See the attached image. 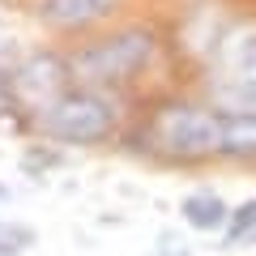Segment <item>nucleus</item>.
<instances>
[{"instance_id": "6", "label": "nucleus", "mask_w": 256, "mask_h": 256, "mask_svg": "<svg viewBox=\"0 0 256 256\" xmlns=\"http://www.w3.org/2000/svg\"><path fill=\"white\" fill-rule=\"evenodd\" d=\"M120 0H38V22L56 30H77V26H94L102 22Z\"/></svg>"}, {"instance_id": "3", "label": "nucleus", "mask_w": 256, "mask_h": 256, "mask_svg": "<svg viewBox=\"0 0 256 256\" xmlns=\"http://www.w3.org/2000/svg\"><path fill=\"white\" fill-rule=\"evenodd\" d=\"M154 141L162 154L171 158H210L226 150V132H222V116L192 102H171L154 116Z\"/></svg>"}, {"instance_id": "5", "label": "nucleus", "mask_w": 256, "mask_h": 256, "mask_svg": "<svg viewBox=\"0 0 256 256\" xmlns=\"http://www.w3.org/2000/svg\"><path fill=\"white\" fill-rule=\"evenodd\" d=\"M9 90L18 94L22 102H30V107H52L56 98H60L64 90V68L60 60H52V56H30L26 64H18L9 77Z\"/></svg>"}, {"instance_id": "8", "label": "nucleus", "mask_w": 256, "mask_h": 256, "mask_svg": "<svg viewBox=\"0 0 256 256\" xmlns=\"http://www.w3.org/2000/svg\"><path fill=\"white\" fill-rule=\"evenodd\" d=\"M222 132H226V154H256V111L222 116Z\"/></svg>"}, {"instance_id": "10", "label": "nucleus", "mask_w": 256, "mask_h": 256, "mask_svg": "<svg viewBox=\"0 0 256 256\" xmlns=\"http://www.w3.org/2000/svg\"><path fill=\"white\" fill-rule=\"evenodd\" d=\"M34 244V230L26 222H0V256H22Z\"/></svg>"}, {"instance_id": "1", "label": "nucleus", "mask_w": 256, "mask_h": 256, "mask_svg": "<svg viewBox=\"0 0 256 256\" xmlns=\"http://www.w3.org/2000/svg\"><path fill=\"white\" fill-rule=\"evenodd\" d=\"M154 56H158V38L150 34L146 26H128V30L107 34V38L86 43L82 52L73 56L68 73H73L86 90H102V86H120V82L141 77L150 64H154Z\"/></svg>"}, {"instance_id": "7", "label": "nucleus", "mask_w": 256, "mask_h": 256, "mask_svg": "<svg viewBox=\"0 0 256 256\" xmlns=\"http://www.w3.org/2000/svg\"><path fill=\"white\" fill-rule=\"evenodd\" d=\"M184 218L196 230H214V226H222V222L230 218V210H226V201H222L218 192L201 188V192H192L188 201H184Z\"/></svg>"}, {"instance_id": "2", "label": "nucleus", "mask_w": 256, "mask_h": 256, "mask_svg": "<svg viewBox=\"0 0 256 256\" xmlns=\"http://www.w3.org/2000/svg\"><path fill=\"white\" fill-rule=\"evenodd\" d=\"M210 98L226 116L256 111V30L226 26L210 47Z\"/></svg>"}, {"instance_id": "11", "label": "nucleus", "mask_w": 256, "mask_h": 256, "mask_svg": "<svg viewBox=\"0 0 256 256\" xmlns=\"http://www.w3.org/2000/svg\"><path fill=\"white\" fill-rule=\"evenodd\" d=\"M0 201H9V188H4V184H0Z\"/></svg>"}, {"instance_id": "9", "label": "nucleus", "mask_w": 256, "mask_h": 256, "mask_svg": "<svg viewBox=\"0 0 256 256\" xmlns=\"http://www.w3.org/2000/svg\"><path fill=\"white\" fill-rule=\"evenodd\" d=\"M256 235V196L252 201H244L239 210H230V226H226V244H244V239Z\"/></svg>"}, {"instance_id": "4", "label": "nucleus", "mask_w": 256, "mask_h": 256, "mask_svg": "<svg viewBox=\"0 0 256 256\" xmlns=\"http://www.w3.org/2000/svg\"><path fill=\"white\" fill-rule=\"evenodd\" d=\"M38 124L52 141L64 146H94L116 128V107L102 98L98 90H73L60 94L52 107L38 111Z\"/></svg>"}]
</instances>
